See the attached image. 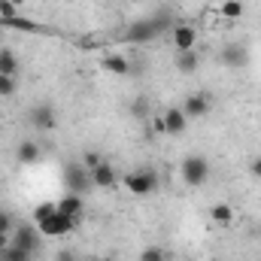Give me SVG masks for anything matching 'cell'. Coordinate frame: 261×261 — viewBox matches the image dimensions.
<instances>
[{
	"mask_svg": "<svg viewBox=\"0 0 261 261\" xmlns=\"http://www.w3.org/2000/svg\"><path fill=\"white\" fill-rule=\"evenodd\" d=\"M55 261H79V258H76L73 249H58V252H55Z\"/></svg>",
	"mask_w": 261,
	"mask_h": 261,
	"instance_id": "f1b7e54d",
	"label": "cell"
},
{
	"mask_svg": "<svg viewBox=\"0 0 261 261\" xmlns=\"http://www.w3.org/2000/svg\"><path fill=\"white\" fill-rule=\"evenodd\" d=\"M170 37H173L176 52H192V49H195V43H197V31L192 28V24H173Z\"/></svg>",
	"mask_w": 261,
	"mask_h": 261,
	"instance_id": "9c48e42d",
	"label": "cell"
},
{
	"mask_svg": "<svg viewBox=\"0 0 261 261\" xmlns=\"http://www.w3.org/2000/svg\"><path fill=\"white\" fill-rule=\"evenodd\" d=\"M103 161H107V158H103L100 152L88 149V152H82V161H79V164H82V167H88V170H94V167H97V164H103Z\"/></svg>",
	"mask_w": 261,
	"mask_h": 261,
	"instance_id": "603a6c76",
	"label": "cell"
},
{
	"mask_svg": "<svg viewBox=\"0 0 261 261\" xmlns=\"http://www.w3.org/2000/svg\"><path fill=\"white\" fill-rule=\"evenodd\" d=\"M164 116V128H167V137H182L186 128H189V116L182 113V107H170L161 113Z\"/></svg>",
	"mask_w": 261,
	"mask_h": 261,
	"instance_id": "ba28073f",
	"label": "cell"
},
{
	"mask_svg": "<svg viewBox=\"0 0 261 261\" xmlns=\"http://www.w3.org/2000/svg\"><path fill=\"white\" fill-rule=\"evenodd\" d=\"M173 67L179 70V73H195L197 67H200V58H197V52H176V58H173Z\"/></svg>",
	"mask_w": 261,
	"mask_h": 261,
	"instance_id": "ac0fdd59",
	"label": "cell"
},
{
	"mask_svg": "<svg viewBox=\"0 0 261 261\" xmlns=\"http://www.w3.org/2000/svg\"><path fill=\"white\" fill-rule=\"evenodd\" d=\"M31 258H34L31 252L18 249V246H12V243H9V246H6V249L0 252V261H31Z\"/></svg>",
	"mask_w": 261,
	"mask_h": 261,
	"instance_id": "44dd1931",
	"label": "cell"
},
{
	"mask_svg": "<svg viewBox=\"0 0 261 261\" xmlns=\"http://www.w3.org/2000/svg\"><path fill=\"white\" fill-rule=\"evenodd\" d=\"M219 61L225 67H231V70L246 67L249 64V49H246V43H228V46L219 52Z\"/></svg>",
	"mask_w": 261,
	"mask_h": 261,
	"instance_id": "52a82bcc",
	"label": "cell"
},
{
	"mask_svg": "<svg viewBox=\"0 0 261 261\" xmlns=\"http://www.w3.org/2000/svg\"><path fill=\"white\" fill-rule=\"evenodd\" d=\"M97 261H113V258H97Z\"/></svg>",
	"mask_w": 261,
	"mask_h": 261,
	"instance_id": "d6a6232c",
	"label": "cell"
},
{
	"mask_svg": "<svg viewBox=\"0 0 261 261\" xmlns=\"http://www.w3.org/2000/svg\"><path fill=\"white\" fill-rule=\"evenodd\" d=\"M55 210H58V203H52V200H46V203H40V206L34 210V225H37V222H43V219H49V216H52Z\"/></svg>",
	"mask_w": 261,
	"mask_h": 261,
	"instance_id": "cb8c5ba5",
	"label": "cell"
},
{
	"mask_svg": "<svg viewBox=\"0 0 261 261\" xmlns=\"http://www.w3.org/2000/svg\"><path fill=\"white\" fill-rule=\"evenodd\" d=\"M9 243H12V234H0V252H3Z\"/></svg>",
	"mask_w": 261,
	"mask_h": 261,
	"instance_id": "1f68e13d",
	"label": "cell"
},
{
	"mask_svg": "<svg viewBox=\"0 0 261 261\" xmlns=\"http://www.w3.org/2000/svg\"><path fill=\"white\" fill-rule=\"evenodd\" d=\"M40 228L31 225V222H15L12 228V246L24 249V252H37V243H40Z\"/></svg>",
	"mask_w": 261,
	"mask_h": 261,
	"instance_id": "5b68a950",
	"label": "cell"
},
{
	"mask_svg": "<svg viewBox=\"0 0 261 261\" xmlns=\"http://www.w3.org/2000/svg\"><path fill=\"white\" fill-rule=\"evenodd\" d=\"M9 94H15V79L0 73V97H9Z\"/></svg>",
	"mask_w": 261,
	"mask_h": 261,
	"instance_id": "484cf974",
	"label": "cell"
},
{
	"mask_svg": "<svg viewBox=\"0 0 261 261\" xmlns=\"http://www.w3.org/2000/svg\"><path fill=\"white\" fill-rule=\"evenodd\" d=\"M179 176H182V182L189 189H200L210 179V161L203 155H186L182 167H179Z\"/></svg>",
	"mask_w": 261,
	"mask_h": 261,
	"instance_id": "7a4b0ae2",
	"label": "cell"
},
{
	"mask_svg": "<svg viewBox=\"0 0 261 261\" xmlns=\"http://www.w3.org/2000/svg\"><path fill=\"white\" fill-rule=\"evenodd\" d=\"M12 15H18V6L12 0H0V18H12Z\"/></svg>",
	"mask_w": 261,
	"mask_h": 261,
	"instance_id": "4316f807",
	"label": "cell"
},
{
	"mask_svg": "<svg viewBox=\"0 0 261 261\" xmlns=\"http://www.w3.org/2000/svg\"><path fill=\"white\" fill-rule=\"evenodd\" d=\"M79 222L76 219H70L64 216L61 210H55L49 219H43V222H37V228H40V234L43 237H67V234H73V228H76Z\"/></svg>",
	"mask_w": 261,
	"mask_h": 261,
	"instance_id": "3957f363",
	"label": "cell"
},
{
	"mask_svg": "<svg viewBox=\"0 0 261 261\" xmlns=\"http://www.w3.org/2000/svg\"><path fill=\"white\" fill-rule=\"evenodd\" d=\"M12 228H15V219H12V213L0 210V234H12Z\"/></svg>",
	"mask_w": 261,
	"mask_h": 261,
	"instance_id": "d4e9b609",
	"label": "cell"
},
{
	"mask_svg": "<svg viewBox=\"0 0 261 261\" xmlns=\"http://www.w3.org/2000/svg\"><path fill=\"white\" fill-rule=\"evenodd\" d=\"M125 189H128L130 195H152L155 189H158V173L155 170H137V173H128L125 179Z\"/></svg>",
	"mask_w": 261,
	"mask_h": 261,
	"instance_id": "277c9868",
	"label": "cell"
},
{
	"mask_svg": "<svg viewBox=\"0 0 261 261\" xmlns=\"http://www.w3.org/2000/svg\"><path fill=\"white\" fill-rule=\"evenodd\" d=\"M210 219H213L216 225H222V228H228V225L234 222V210H231V203H225V200H219V203H213V206H210Z\"/></svg>",
	"mask_w": 261,
	"mask_h": 261,
	"instance_id": "2e32d148",
	"label": "cell"
},
{
	"mask_svg": "<svg viewBox=\"0 0 261 261\" xmlns=\"http://www.w3.org/2000/svg\"><path fill=\"white\" fill-rule=\"evenodd\" d=\"M130 113H134V116H146V100H143V97L134 100V103H130Z\"/></svg>",
	"mask_w": 261,
	"mask_h": 261,
	"instance_id": "f546056e",
	"label": "cell"
},
{
	"mask_svg": "<svg viewBox=\"0 0 261 261\" xmlns=\"http://www.w3.org/2000/svg\"><path fill=\"white\" fill-rule=\"evenodd\" d=\"M249 173H252L255 179H261V155L255 158V161H252V164H249Z\"/></svg>",
	"mask_w": 261,
	"mask_h": 261,
	"instance_id": "4dcf8cb0",
	"label": "cell"
},
{
	"mask_svg": "<svg viewBox=\"0 0 261 261\" xmlns=\"http://www.w3.org/2000/svg\"><path fill=\"white\" fill-rule=\"evenodd\" d=\"M119 182V173H116V167L110 164V161H103V164H97L94 170H91V186L94 189H110V186H116Z\"/></svg>",
	"mask_w": 261,
	"mask_h": 261,
	"instance_id": "8fae6325",
	"label": "cell"
},
{
	"mask_svg": "<svg viewBox=\"0 0 261 261\" xmlns=\"http://www.w3.org/2000/svg\"><path fill=\"white\" fill-rule=\"evenodd\" d=\"M182 113L189 116V122H192V119H203V116L210 113V97H206V94H192V97H186V100H182Z\"/></svg>",
	"mask_w": 261,
	"mask_h": 261,
	"instance_id": "4fadbf2b",
	"label": "cell"
},
{
	"mask_svg": "<svg viewBox=\"0 0 261 261\" xmlns=\"http://www.w3.org/2000/svg\"><path fill=\"white\" fill-rule=\"evenodd\" d=\"M243 9H246V6H243L240 0H222V3H219V12H222L225 18H231V21H234V18H240V15H243Z\"/></svg>",
	"mask_w": 261,
	"mask_h": 261,
	"instance_id": "ffe728a7",
	"label": "cell"
},
{
	"mask_svg": "<svg viewBox=\"0 0 261 261\" xmlns=\"http://www.w3.org/2000/svg\"><path fill=\"white\" fill-rule=\"evenodd\" d=\"M58 210L70 216V219H76V222H82V213H85V203H82V195H76V192H67L61 200H58Z\"/></svg>",
	"mask_w": 261,
	"mask_h": 261,
	"instance_id": "5bb4252c",
	"label": "cell"
},
{
	"mask_svg": "<svg viewBox=\"0 0 261 261\" xmlns=\"http://www.w3.org/2000/svg\"><path fill=\"white\" fill-rule=\"evenodd\" d=\"M100 67L107 70V73H113V76H128L130 70V61L125 58V55H119V52H107L103 58H100Z\"/></svg>",
	"mask_w": 261,
	"mask_h": 261,
	"instance_id": "7c38bea8",
	"label": "cell"
},
{
	"mask_svg": "<svg viewBox=\"0 0 261 261\" xmlns=\"http://www.w3.org/2000/svg\"><path fill=\"white\" fill-rule=\"evenodd\" d=\"M55 122H58V116H55V110L49 103H40V107L31 110V125H34V130H52Z\"/></svg>",
	"mask_w": 261,
	"mask_h": 261,
	"instance_id": "30bf717a",
	"label": "cell"
},
{
	"mask_svg": "<svg viewBox=\"0 0 261 261\" xmlns=\"http://www.w3.org/2000/svg\"><path fill=\"white\" fill-rule=\"evenodd\" d=\"M167 28L173 31V21H170V15H167V12H161L158 18L152 15V18L134 21L128 31H125V43H134V46H140V43H152V40H158Z\"/></svg>",
	"mask_w": 261,
	"mask_h": 261,
	"instance_id": "6da1fadb",
	"label": "cell"
},
{
	"mask_svg": "<svg viewBox=\"0 0 261 261\" xmlns=\"http://www.w3.org/2000/svg\"><path fill=\"white\" fill-rule=\"evenodd\" d=\"M152 130L167 137V128H164V116H152Z\"/></svg>",
	"mask_w": 261,
	"mask_h": 261,
	"instance_id": "83f0119b",
	"label": "cell"
},
{
	"mask_svg": "<svg viewBox=\"0 0 261 261\" xmlns=\"http://www.w3.org/2000/svg\"><path fill=\"white\" fill-rule=\"evenodd\" d=\"M31 261H34V258H31Z\"/></svg>",
	"mask_w": 261,
	"mask_h": 261,
	"instance_id": "836d02e7",
	"label": "cell"
},
{
	"mask_svg": "<svg viewBox=\"0 0 261 261\" xmlns=\"http://www.w3.org/2000/svg\"><path fill=\"white\" fill-rule=\"evenodd\" d=\"M0 28H9V31H28V34H37V31H43V24H40V21H34V18H21V15L0 18Z\"/></svg>",
	"mask_w": 261,
	"mask_h": 261,
	"instance_id": "9a60e30c",
	"label": "cell"
},
{
	"mask_svg": "<svg viewBox=\"0 0 261 261\" xmlns=\"http://www.w3.org/2000/svg\"><path fill=\"white\" fill-rule=\"evenodd\" d=\"M64 182L70 192H76V195H82L85 189H91V170L88 167H82L79 161L76 164H70L64 170Z\"/></svg>",
	"mask_w": 261,
	"mask_h": 261,
	"instance_id": "8992f818",
	"label": "cell"
},
{
	"mask_svg": "<svg viewBox=\"0 0 261 261\" xmlns=\"http://www.w3.org/2000/svg\"><path fill=\"white\" fill-rule=\"evenodd\" d=\"M18 161L21 164H37L40 161V155H43V149H40V143H34V140H24L21 146H18Z\"/></svg>",
	"mask_w": 261,
	"mask_h": 261,
	"instance_id": "e0dca14e",
	"label": "cell"
},
{
	"mask_svg": "<svg viewBox=\"0 0 261 261\" xmlns=\"http://www.w3.org/2000/svg\"><path fill=\"white\" fill-rule=\"evenodd\" d=\"M140 261H170V255H167L164 246H146L140 252Z\"/></svg>",
	"mask_w": 261,
	"mask_h": 261,
	"instance_id": "7402d4cb",
	"label": "cell"
},
{
	"mask_svg": "<svg viewBox=\"0 0 261 261\" xmlns=\"http://www.w3.org/2000/svg\"><path fill=\"white\" fill-rule=\"evenodd\" d=\"M0 73L15 79V73H18V58H15L12 49H0Z\"/></svg>",
	"mask_w": 261,
	"mask_h": 261,
	"instance_id": "d6986e66",
	"label": "cell"
}]
</instances>
